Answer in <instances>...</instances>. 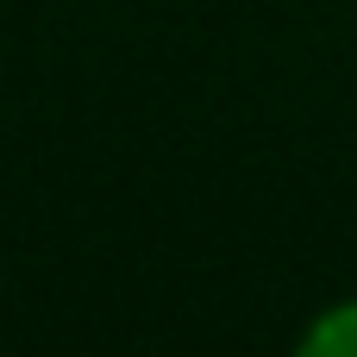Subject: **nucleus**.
Masks as SVG:
<instances>
[{"mask_svg": "<svg viewBox=\"0 0 357 357\" xmlns=\"http://www.w3.org/2000/svg\"><path fill=\"white\" fill-rule=\"evenodd\" d=\"M295 357H357V301L320 314V320L307 326V339H301Z\"/></svg>", "mask_w": 357, "mask_h": 357, "instance_id": "f257e3e1", "label": "nucleus"}]
</instances>
